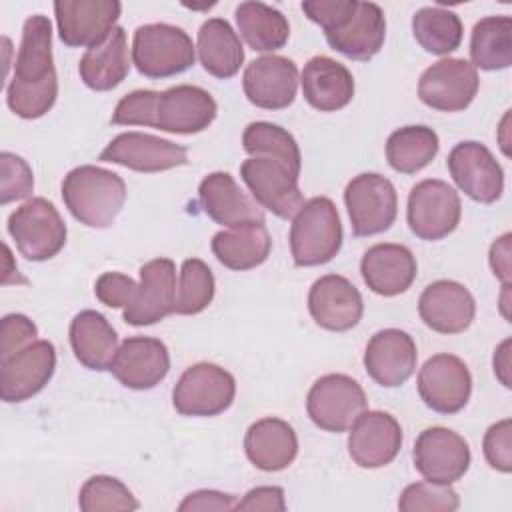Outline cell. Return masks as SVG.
Segmentation results:
<instances>
[{"instance_id": "6da1fadb", "label": "cell", "mask_w": 512, "mask_h": 512, "mask_svg": "<svg viewBox=\"0 0 512 512\" xmlns=\"http://www.w3.org/2000/svg\"><path fill=\"white\" fill-rule=\"evenodd\" d=\"M218 114L212 94L200 86L178 84L164 92L134 90L122 96L110 122L116 126H148L170 134H198Z\"/></svg>"}, {"instance_id": "7a4b0ae2", "label": "cell", "mask_w": 512, "mask_h": 512, "mask_svg": "<svg viewBox=\"0 0 512 512\" xmlns=\"http://www.w3.org/2000/svg\"><path fill=\"white\" fill-rule=\"evenodd\" d=\"M58 76L52 60V24L44 14L28 16L6 86L8 108L24 118H42L56 102Z\"/></svg>"}, {"instance_id": "3957f363", "label": "cell", "mask_w": 512, "mask_h": 512, "mask_svg": "<svg viewBox=\"0 0 512 512\" xmlns=\"http://www.w3.org/2000/svg\"><path fill=\"white\" fill-rule=\"evenodd\" d=\"M300 8L324 30L328 46L346 58L368 62L384 46L386 18L374 2L308 0Z\"/></svg>"}, {"instance_id": "277c9868", "label": "cell", "mask_w": 512, "mask_h": 512, "mask_svg": "<svg viewBox=\"0 0 512 512\" xmlns=\"http://www.w3.org/2000/svg\"><path fill=\"white\" fill-rule=\"evenodd\" d=\"M62 200L80 224L88 228H108L126 202V184L112 170L84 164L64 176Z\"/></svg>"}, {"instance_id": "5b68a950", "label": "cell", "mask_w": 512, "mask_h": 512, "mask_svg": "<svg viewBox=\"0 0 512 512\" xmlns=\"http://www.w3.org/2000/svg\"><path fill=\"white\" fill-rule=\"evenodd\" d=\"M288 240L296 266L310 268L330 262L342 248V222L336 204L326 196L306 200L292 218Z\"/></svg>"}, {"instance_id": "8992f818", "label": "cell", "mask_w": 512, "mask_h": 512, "mask_svg": "<svg viewBox=\"0 0 512 512\" xmlns=\"http://www.w3.org/2000/svg\"><path fill=\"white\" fill-rule=\"evenodd\" d=\"M196 60L192 38L166 22L144 24L134 30L132 62L146 78H170L186 72Z\"/></svg>"}, {"instance_id": "52a82bcc", "label": "cell", "mask_w": 512, "mask_h": 512, "mask_svg": "<svg viewBox=\"0 0 512 512\" xmlns=\"http://www.w3.org/2000/svg\"><path fill=\"white\" fill-rule=\"evenodd\" d=\"M8 234L26 260L44 262L64 248L68 230L56 206L36 196L8 216Z\"/></svg>"}, {"instance_id": "ba28073f", "label": "cell", "mask_w": 512, "mask_h": 512, "mask_svg": "<svg viewBox=\"0 0 512 512\" xmlns=\"http://www.w3.org/2000/svg\"><path fill=\"white\" fill-rule=\"evenodd\" d=\"M462 216L458 192L444 180L426 178L412 186L406 206V222L420 240L436 242L452 234Z\"/></svg>"}, {"instance_id": "9c48e42d", "label": "cell", "mask_w": 512, "mask_h": 512, "mask_svg": "<svg viewBox=\"0 0 512 512\" xmlns=\"http://www.w3.org/2000/svg\"><path fill=\"white\" fill-rule=\"evenodd\" d=\"M352 234L358 238L386 232L398 216V194L394 184L376 172L354 176L344 190Z\"/></svg>"}, {"instance_id": "30bf717a", "label": "cell", "mask_w": 512, "mask_h": 512, "mask_svg": "<svg viewBox=\"0 0 512 512\" xmlns=\"http://www.w3.org/2000/svg\"><path fill=\"white\" fill-rule=\"evenodd\" d=\"M236 396L234 376L218 364L198 362L182 372L172 404L182 416H218L228 410Z\"/></svg>"}, {"instance_id": "8fae6325", "label": "cell", "mask_w": 512, "mask_h": 512, "mask_svg": "<svg viewBox=\"0 0 512 512\" xmlns=\"http://www.w3.org/2000/svg\"><path fill=\"white\" fill-rule=\"evenodd\" d=\"M368 408L364 388L346 374L320 376L306 396L310 420L326 432H346Z\"/></svg>"}, {"instance_id": "7c38bea8", "label": "cell", "mask_w": 512, "mask_h": 512, "mask_svg": "<svg viewBox=\"0 0 512 512\" xmlns=\"http://www.w3.org/2000/svg\"><path fill=\"white\" fill-rule=\"evenodd\" d=\"M298 176L290 166L274 158L250 156L240 164V178L260 208L278 218H294L304 206Z\"/></svg>"}, {"instance_id": "4fadbf2b", "label": "cell", "mask_w": 512, "mask_h": 512, "mask_svg": "<svg viewBox=\"0 0 512 512\" xmlns=\"http://www.w3.org/2000/svg\"><path fill=\"white\" fill-rule=\"evenodd\" d=\"M414 468L424 480L436 484H454L470 468V446L454 430L432 426L418 434L412 450Z\"/></svg>"}, {"instance_id": "5bb4252c", "label": "cell", "mask_w": 512, "mask_h": 512, "mask_svg": "<svg viewBox=\"0 0 512 512\" xmlns=\"http://www.w3.org/2000/svg\"><path fill=\"white\" fill-rule=\"evenodd\" d=\"M118 0H56L54 14L60 40L70 48H94L116 28Z\"/></svg>"}, {"instance_id": "9a60e30c", "label": "cell", "mask_w": 512, "mask_h": 512, "mask_svg": "<svg viewBox=\"0 0 512 512\" xmlns=\"http://www.w3.org/2000/svg\"><path fill=\"white\" fill-rule=\"evenodd\" d=\"M480 78L464 58H442L428 66L418 80V98L438 112L466 110L478 94Z\"/></svg>"}, {"instance_id": "2e32d148", "label": "cell", "mask_w": 512, "mask_h": 512, "mask_svg": "<svg viewBox=\"0 0 512 512\" xmlns=\"http://www.w3.org/2000/svg\"><path fill=\"white\" fill-rule=\"evenodd\" d=\"M98 160L154 174L188 164V148L146 132H122L106 144Z\"/></svg>"}, {"instance_id": "e0dca14e", "label": "cell", "mask_w": 512, "mask_h": 512, "mask_svg": "<svg viewBox=\"0 0 512 512\" xmlns=\"http://www.w3.org/2000/svg\"><path fill=\"white\" fill-rule=\"evenodd\" d=\"M448 172L456 186L474 202L492 204L504 192V170L480 142H458L448 154Z\"/></svg>"}, {"instance_id": "ac0fdd59", "label": "cell", "mask_w": 512, "mask_h": 512, "mask_svg": "<svg viewBox=\"0 0 512 512\" xmlns=\"http://www.w3.org/2000/svg\"><path fill=\"white\" fill-rule=\"evenodd\" d=\"M418 394L438 414L464 410L472 394V374L454 354H434L418 372Z\"/></svg>"}, {"instance_id": "d6986e66", "label": "cell", "mask_w": 512, "mask_h": 512, "mask_svg": "<svg viewBox=\"0 0 512 512\" xmlns=\"http://www.w3.org/2000/svg\"><path fill=\"white\" fill-rule=\"evenodd\" d=\"M56 370V348L50 340H34L10 358L0 360V396L4 402H24L50 382Z\"/></svg>"}, {"instance_id": "ffe728a7", "label": "cell", "mask_w": 512, "mask_h": 512, "mask_svg": "<svg viewBox=\"0 0 512 512\" xmlns=\"http://www.w3.org/2000/svg\"><path fill=\"white\" fill-rule=\"evenodd\" d=\"M404 442L400 422L382 410H364L350 426L348 454L360 468L390 464Z\"/></svg>"}, {"instance_id": "44dd1931", "label": "cell", "mask_w": 512, "mask_h": 512, "mask_svg": "<svg viewBox=\"0 0 512 512\" xmlns=\"http://www.w3.org/2000/svg\"><path fill=\"white\" fill-rule=\"evenodd\" d=\"M108 370L130 390H150L166 378L170 370V352L158 338L128 336L118 346Z\"/></svg>"}, {"instance_id": "7402d4cb", "label": "cell", "mask_w": 512, "mask_h": 512, "mask_svg": "<svg viewBox=\"0 0 512 512\" xmlns=\"http://www.w3.org/2000/svg\"><path fill=\"white\" fill-rule=\"evenodd\" d=\"M176 264L170 258H154L140 268V284L134 300L124 308V322L150 326L174 314Z\"/></svg>"}, {"instance_id": "603a6c76", "label": "cell", "mask_w": 512, "mask_h": 512, "mask_svg": "<svg viewBox=\"0 0 512 512\" xmlns=\"http://www.w3.org/2000/svg\"><path fill=\"white\" fill-rule=\"evenodd\" d=\"M296 64L278 54H266L252 60L242 76V88L250 104L264 110L288 108L298 92Z\"/></svg>"}, {"instance_id": "cb8c5ba5", "label": "cell", "mask_w": 512, "mask_h": 512, "mask_svg": "<svg viewBox=\"0 0 512 512\" xmlns=\"http://www.w3.org/2000/svg\"><path fill=\"white\" fill-rule=\"evenodd\" d=\"M308 312L320 328L346 332L362 320L364 302L358 288L348 278L326 274L310 286Z\"/></svg>"}, {"instance_id": "d4e9b609", "label": "cell", "mask_w": 512, "mask_h": 512, "mask_svg": "<svg viewBox=\"0 0 512 512\" xmlns=\"http://www.w3.org/2000/svg\"><path fill=\"white\" fill-rule=\"evenodd\" d=\"M416 362V342L400 328L378 330L364 350L366 374L384 388L402 386L414 374Z\"/></svg>"}, {"instance_id": "484cf974", "label": "cell", "mask_w": 512, "mask_h": 512, "mask_svg": "<svg viewBox=\"0 0 512 512\" xmlns=\"http://www.w3.org/2000/svg\"><path fill=\"white\" fill-rule=\"evenodd\" d=\"M422 322L438 334H460L470 328L476 316V302L470 290L456 280H436L418 298Z\"/></svg>"}, {"instance_id": "4316f807", "label": "cell", "mask_w": 512, "mask_h": 512, "mask_svg": "<svg viewBox=\"0 0 512 512\" xmlns=\"http://www.w3.org/2000/svg\"><path fill=\"white\" fill-rule=\"evenodd\" d=\"M364 284L378 296L392 298L404 294L418 274L412 250L404 244L382 242L370 246L360 260Z\"/></svg>"}, {"instance_id": "83f0119b", "label": "cell", "mask_w": 512, "mask_h": 512, "mask_svg": "<svg viewBox=\"0 0 512 512\" xmlns=\"http://www.w3.org/2000/svg\"><path fill=\"white\" fill-rule=\"evenodd\" d=\"M198 202L204 214L220 226L234 228L264 222L258 202L248 196L228 172H210L198 186Z\"/></svg>"}, {"instance_id": "f1b7e54d", "label": "cell", "mask_w": 512, "mask_h": 512, "mask_svg": "<svg viewBox=\"0 0 512 512\" xmlns=\"http://www.w3.org/2000/svg\"><path fill=\"white\" fill-rule=\"evenodd\" d=\"M304 100L320 112L346 108L354 98V78L350 70L330 56H314L304 64L302 76Z\"/></svg>"}, {"instance_id": "f546056e", "label": "cell", "mask_w": 512, "mask_h": 512, "mask_svg": "<svg viewBox=\"0 0 512 512\" xmlns=\"http://www.w3.org/2000/svg\"><path fill=\"white\" fill-rule=\"evenodd\" d=\"M244 452L258 470L278 472L294 462L298 454V436L286 420L266 416L246 430Z\"/></svg>"}, {"instance_id": "4dcf8cb0", "label": "cell", "mask_w": 512, "mask_h": 512, "mask_svg": "<svg viewBox=\"0 0 512 512\" xmlns=\"http://www.w3.org/2000/svg\"><path fill=\"white\" fill-rule=\"evenodd\" d=\"M70 346L76 360L88 370H108L118 350V334L108 318L96 310H82L70 322Z\"/></svg>"}, {"instance_id": "1f68e13d", "label": "cell", "mask_w": 512, "mask_h": 512, "mask_svg": "<svg viewBox=\"0 0 512 512\" xmlns=\"http://www.w3.org/2000/svg\"><path fill=\"white\" fill-rule=\"evenodd\" d=\"M130 72V56H128V38L122 26H116L110 36L88 48L78 64L80 80L96 92H106L116 88L126 80Z\"/></svg>"}, {"instance_id": "d6a6232c", "label": "cell", "mask_w": 512, "mask_h": 512, "mask_svg": "<svg viewBox=\"0 0 512 512\" xmlns=\"http://www.w3.org/2000/svg\"><path fill=\"white\" fill-rule=\"evenodd\" d=\"M210 248L222 266L242 272L268 260L272 238L264 222H250L216 232Z\"/></svg>"}, {"instance_id": "836d02e7", "label": "cell", "mask_w": 512, "mask_h": 512, "mask_svg": "<svg viewBox=\"0 0 512 512\" xmlns=\"http://www.w3.org/2000/svg\"><path fill=\"white\" fill-rule=\"evenodd\" d=\"M196 50L202 68L220 80H228L238 74L244 62V48L240 36L234 32L228 20L208 18L198 30Z\"/></svg>"}, {"instance_id": "e575fe53", "label": "cell", "mask_w": 512, "mask_h": 512, "mask_svg": "<svg viewBox=\"0 0 512 512\" xmlns=\"http://www.w3.org/2000/svg\"><path fill=\"white\" fill-rule=\"evenodd\" d=\"M234 16L240 36L254 52L280 50L290 38L288 18L278 8L264 2H240Z\"/></svg>"}, {"instance_id": "d590c367", "label": "cell", "mask_w": 512, "mask_h": 512, "mask_svg": "<svg viewBox=\"0 0 512 512\" xmlns=\"http://www.w3.org/2000/svg\"><path fill=\"white\" fill-rule=\"evenodd\" d=\"M438 150V134L424 124L402 126L386 140V160L400 174L420 172L436 158Z\"/></svg>"}, {"instance_id": "8d00e7d4", "label": "cell", "mask_w": 512, "mask_h": 512, "mask_svg": "<svg viewBox=\"0 0 512 512\" xmlns=\"http://www.w3.org/2000/svg\"><path fill=\"white\" fill-rule=\"evenodd\" d=\"M470 64L474 68L494 72L512 64V18L486 16L480 18L470 36Z\"/></svg>"}, {"instance_id": "74e56055", "label": "cell", "mask_w": 512, "mask_h": 512, "mask_svg": "<svg viewBox=\"0 0 512 512\" xmlns=\"http://www.w3.org/2000/svg\"><path fill=\"white\" fill-rule=\"evenodd\" d=\"M412 34L426 52L446 56L460 46L464 28L456 12L440 6H424L412 16Z\"/></svg>"}, {"instance_id": "f35d334b", "label": "cell", "mask_w": 512, "mask_h": 512, "mask_svg": "<svg viewBox=\"0 0 512 512\" xmlns=\"http://www.w3.org/2000/svg\"><path fill=\"white\" fill-rule=\"evenodd\" d=\"M242 148L250 156L274 158L290 166L296 174L302 168V154L294 136L278 124L272 122H250L242 134Z\"/></svg>"}, {"instance_id": "ab89813d", "label": "cell", "mask_w": 512, "mask_h": 512, "mask_svg": "<svg viewBox=\"0 0 512 512\" xmlns=\"http://www.w3.org/2000/svg\"><path fill=\"white\" fill-rule=\"evenodd\" d=\"M216 282L210 266L200 258H186L180 266V282L176 290L174 314H200L214 300Z\"/></svg>"}, {"instance_id": "60d3db41", "label": "cell", "mask_w": 512, "mask_h": 512, "mask_svg": "<svg viewBox=\"0 0 512 512\" xmlns=\"http://www.w3.org/2000/svg\"><path fill=\"white\" fill-rule=\"evenodd\" d=\"M78 506L84 512H112L138 510L140 502L118 478L96 474L88 478L78 494Z\"/></svg>"}, {"instance_id": "b9f144b4", "label": "cell", "mask_w": 512, "mask_h": 512, "mask_svg": "<svg viewBox=\"0 0 512 512\" xmlns=\"http://www.w3.org/2000/svg\"><path fill=\"white\" fill-rule=\"evenodd\" d=\"M458 508L460 496L450 484L428 480L408 484L398 498V510L402 512H454Z\"/></svg>"}, {"instance_id": "7bdbcfd3", "label": "cell", "mask_w": 512, "mask_h": 512, "mask_svg": "<svg viewBox=\"0 0 512 512\" xmlns=\"http://www.w3.org/2000/svg\"><path fill=\"white\" fill-rule=\"evenodd\" d=\"M34 190V174L30 164L14 154H0V204L6 206L14 200L28 198Z\"/></svg>"}, {"instance_id": "ee69618b", "label": "cell", "mask_w": 512, "mask_h": 512, "mask_svg": "<svg viewBox=\"0 0 512 512\" xmlns=\"http://www.w3.org/2000/svg\"><path fill=\"white\" fill-rule=\"evenodd\" d=\"M482 450L486 462L498 470L508 474L512 470V422L504 418L492 424L482 440Z\"/></svg>"}, {"instance_id": "f6af8a7d", "label": "cell", "mask_w": 512, "mask_h": 512, "mask_svg": "<svg viewBox=\"0 0 512 512\" xmlns=\"http://www.w3.org/2000/svg\"><path fill=\"white\" fill-rule=\"evenodd\" d=\"M138 292V284L122 272H104L94 284L96 298L108 308H126Z\"/></svg>"}, {"instance_id": "bcb514c9", "label": "cell", "mask_w": 512, "mask_h": 512, "mask_svg": "<svg viewBox=\"0 0 512 512\" xmlns=\"http://www.w3.org/2000/svg\"><path fill=\"white\" fill-rule=\"evenodd\" d=\"M38 336L36 324L24 314H6L2 318V332H0V360L10 358Z\"/></svg>"}, {"instance_id": "7dc6e473", "label": "cell", "mask_w": 512, "mask_h": 512, "mask_svg": "<svg viewBox=\"0 0 512 512\" xmlns=\"http://www.w3.org/2000/svg\"><path fill=\"white\" fill-rule=\"evenodd\" d=\"M234 510L242 512H284L286 500L280 486H256L244 494L240 502L234 504Z\"/></svg>"}, {"instance_id": "c3c4849f", "label": "cell", "mask_w": 512, "mask_h": 512, "mask_svg": "<svg viewBox=\"0 0 512 512\" xmlns=\"http://www.w3.org/2000/svg\"><path fill=\"white\" fill-rule=\"evenodd\" d=\"M234 504H236L234 496H230V494H224V492H218V490H196V492H190L180 502L178 510L180 512H194V510L224 512V510H234Z\"/></svg>"}, {"instance_id": "681fc988", "label": "cell", "mask_w": 512, "mask_h": 512, "mask_svg": "<svg viewBox=\"0 0 512 512\" xmlns=\"http://www.w3.org/2000/svg\"><path fill=\"white\" fill-rule=\"evenodd\" d=\"M510 242H512V234L506 232L502 234L498 240L492 242L490 246V254H488V262L490 268L494 272V276L498 280H502V284H510Z\"/></svg>"}, {"instance_id": "f907efd6", "label": "cell", "mask_w": 512, "mask_h": 512, "mask_svg": "<svg viewBox=\"0 0 512 512\" xmlns=\"http://www.w3.org/2000/svg\"><path fill=\"white\" fill-rule=\"evenodd\" d=\"M494 374L496 378L506 386L510 388V338H506L494 352Z\"/></svg>"}]
</instances>
